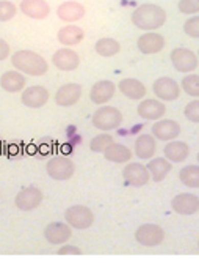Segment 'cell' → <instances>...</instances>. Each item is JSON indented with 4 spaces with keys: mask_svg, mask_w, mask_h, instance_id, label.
I'll return each mask as SVG.
<instances>
[{
    "mask_svg": "<svg viewBox=\"0 0 199 263\" xmlns=\"http://www.w3.org/2000/svg\"><path fill=\"white\" fill-rule=\"evenodd\" d=\"M166 40L157 32H144L137 40V49L143 55H156L163 51Z\"/></svg>",
    "mask_w": 199,
    "mask_h": 263,
    "instance_id": "30bf717a",
    "label": "cell"
},
{
    "mask_svg": "<svg viewBox=\"0 0 199 263\" xmlns=\"http://www.w3.org/2000/svg\"><path fill=\"white\" fill-rule=\"evenodd\" d=\"M17 14V7L10 0H0V22H8Z\"/></svg>",
    "mask_w": 199,
    "mask_h": 263,
    "instance_id": "836d02e7",
    "label": "cell"
},
{
    "mask_svg": "<svg viewBox=\"0 0 199 263\" xmlns=\"http://www.w3.org/2000/svg\"><path fill=\"white\" fill-rule=\"evenodd\" d=\"M64 221L71 229L85 230L93 226L94 213L86 205H72L64 211Z\"/></svg>",
    "mask_w": 199,
    "mask_h": 263,
    "instance_id": "5b68a950",
    "label": "cell"
},
{
    "mask_svg": "<svg viewBox=\"0 0 199 263\" xmlns=\"http://www.w3.org/2000/svg\"><path fill=\"white\" fill-rule=\"evenodd\" d=\"M91 123L99 131L110 133L122 125V114L119 109L108 104L99 106V109H96V112L91 117Z\"/></svg>",
    "mask_w": 199,
    "mask_h": 263,
    "instance_id": "3957f363",
    "label": "cell"
},
{
    "mask_svg": "<svg viewBox=\"0 0 199 263\" xmlns=\"http://www.w3.org/2000/svg\"><path fill=\"white\" fill-rule=\"evenodd\" d=\"M134 153L138 159H152L157 153V139L152 134H140L135 139Z\"/></svg>",
    "mask_w": 199,
    "mask_h": 263,
    "instance_id": "44dd1931",
    "label": "cell"
},
{
    "mask_svg": "<svg viewBox=\"0 0 199 263\" xmlns=\"http://www.w3.org/2000/svg\"><path fill=\"white\" fill-rule=\"evenodd\" d=\"M72 236V229L61 221H55L47 224L44 229V238L49 245H54V246H61L66 245L68 240Z\"/></svg>",
    "mask_w": 199,
    "mask_h": 263,
    "instance_id": "5bb4252c",
    "label": "cell"
},
{
    "mask_svg": "<svg viewBox=\"0 0 199 263\" xmlns=\"http://www.w3.org/2000/svg\"><path fill=\"white\" fill-rule=\"evenodd\" d=\"M137 114L138 117H141L143 120H149V122H157L160 118L165 117L166 114V106L163 104V101L160 100H151V98H144L138 103L137 107Z\"/></svg>",
    "mask_w": 199,
    "mask_h": 263,
    "instance_id": "9a60e30c",
    "label": "cell"
},
{
    "mask_svg": "<svg viewBox=\"0 0 199 263\" xmlns=\"http://www.w3.org/2000/svg\"><path fill=\"white\" fill-rule=\"evenodd\" d=\"M83 38H85V32L79 26H64L57 33V40L63 47L77 46L83 41Z\"/></svg>",
    "mask_w": 199,
    "mask_h": 263,
    "instance_id": "484cf974",
    "label": "cell"
},
{
    "mask_svg": "<svg viewBox=\"0 0 199 263\" xmlns=\"http://www.w3.org/2000/svg\"><path fill=\"white\" fill-rule=\"evenodd\" d=\"M197 248H199V240H197Z\"/></svg>",
    "mask_w": 199,
    "mask_h": 263,
    "instance_id": "ab89813d",
    "label": "cell"
},
{
    "mask_svg": "<svg viewBox=\"0 0 199 263\" xmlns=\"http://www.w3.org/2000/svg\"><path fill=\"white\" fill-rule=\"evenodd\" d=\"M181 90L191 98H199V74L190 73L184 76L181 82Z\"/></svg>",
    "mask_w": 199,
    "mask_h": 263,
    "instance_id": "1f68e13d",
    "label": "cell"
},
{
    "mask_svg": "<svg viewBox=\"0 0 199 263\" xmlns=\"http://www.w3.org/2000/svg\"><path fill=\"white\" fill-rule=\"evenodd\" d=\"M26 87H27L26 74H22L17 69L5 71V73L0 76V88L7 93H20Z\"/></svg>",
    "mask_w": 199,
    "mask_h": 263,
    "instance_id": "cb8c5ba5",
    "label": "cell"
},
{
    "mask_svg": "<svg viewBox=\"0 0 199 263\" xmlns=\"http://www.w3.org/2000/svg\"><path fill=\"white\" fill-rule=\"evenodd\" d=\"M51 100V93L42 85H32L26 87L20 91V101L26 107L30 109H39L47 104V101Z\"/></svg>",
    "mask_w": 199,
    "mask_h": 263,
    "instance_id": "8fae6325",
    "label": "cell"
},
{
    "mask_svg": "<svg viewBox=\"0 0 199 263\" xmlns=\"http://www.w3.org/2000/svg\"><path fill=\"white\" fill-rule=\"evenodd\" d=\"M19 10L30 19L42 21L51 14V5L46 0H22Z\"/></svg>",
    "mask_w": 199,
    "mask_h": 263,
    "instance_id": "603a6c76",
    "label": "cell"
},
{
    "mask_svg": "<svg viewBox=\"0 0 199 263\" xmlns=\"http://www.w3.org/2000/svg\"><path fill=\"white\" fill-rule=\"evenodd\" d=\"M94 51L97 55L101 57H105V59H110V57H115L121 52V44L118 40L115 38H110V36H105V38H99L94 44Z\"/></svg>",
    "mask_w": 199,
    "mask_h": 263,
    "instance_id": "f1b7e54d",
    "label": "cell"
},
{
    "mask_svg": "<svg viewBox=\"0 0 199 263\" xmlns=\"http://www.w3.org/2000/svg\"><path fill=\"white\" fill-rule=\"evenodd\" d=\"M179 180L184 186L190 189H197L199 187V165L190 164V165L182 167L179 172Z\"/></svg>",
    "mask_w": 199,
    "mask_h": 263,
    "instance_id": "f546056e",
    "label": "cell"
},
{
    "mask_svg": "<svg viewBox=\"0 0 199 263\" xmlns=\"http://www.w3.org/2000/svg\"><path fill=\"white\" fill-rule=\"evenodd\" d=\"M42 191L36 186L22 187L14 197V205L20 211H33L42 203Z\"/></svg>",
    "mask_w": 199,
    "mask_h": 263,
    "instance_id": "9c48e42d",
    "label": "cell"
},
{
    "mask_svg": "<svg viewBox=\"0 0 199 263\" xmlns=\"http://www.w3.org/2000/svg\"><path fill=\"white\" fill-rule=\"evenodd\" d=\"M11 54V49H10V44L4 40V38H0V62H4L10 57Z\"/></svg>",
    "mask_w": 199,
    "mask_h": 263,
    "instance_id": "74e56055",
    "label": "cell"
},
{
    "mask_svg": "<svg viewBox=\"0 0 199 263\" xmlns=\"http://www.w3.org/2000/svg\"><path fill=\"white\" fill-rule=\"evenodd\" d=\"M85 14H86L85 7L80 2H77V0H68V2H63L57 8V17L66 24L77 22L82 17H85Z\"/></svg>",
    "mask_w": 199,
    "mask_h": 263,
    "instance_id": "ffe728a7",
    "label": "cell"
},
{
    "mask_svg": "<svg viewBox=\"0 0 199 263\" xmlns=\"http://www.w3.org/2000/svg\"><path fill=\"white\" fill-rule=\"evenodd\" d=\"M184 115L188 122L199 123V98H194L193 101H188L184 107Z\"/></svg>",
    "mask_w": 199,
    "mask_h": 263,
    "instance_id": "e575fe53",
    "label": "cell"
},
{
    "mask_svg": "<svg viewBox=\"0 0 199 263\" xmlns=\"http://www.w3.org/2000/svg\"><path fill=\"white\" fill-rule=\"evenodd\" d=\"M197 162H199V153H197Z\"/></svg>",
    "mask_w": 199,
    "mask_h": 263,
    "instance_id": "f35d334b",
    "label": "cell"
},
{
    "mask_svg": "<svg viewBox=\"0 0 199 263\" xmlns=\"http://www.w3.org/2000/svg\"><path fill=\"white\" fill-rule=\"evenodd\" d=\"M184 32L188 38L199 40V14H193L184 22Z\"/></svg>",
    "mask_w": 199,
    "mask_h": 263,
    "instance_id": "d6a6232c",
    "label": "cell"
},
{
    "mask_svg": "<svg viewBox=\"0 0 199 263\" xmlns=\"http://www.w3.org/2000/svg\"><path fill=\"white\" fill-rule=\"evenodd\" d=\"M104 158L113 164H126L132 159V150L126 145H122V143H118V142H113L112 145L102 153Z\"/></svg>",
    "mask_w": 199,
    "mask_h": 263,
    "instance_id": "83f0119b",
    "label": "cell"
},
{
    "mask_svg": "<svg viewBox=\"0 0 199 263\" xmlns=\"http://www.w3.org/2000/svg\"><path fill=\"white\" fill-rule=\"evenodd\" d=\"M163 156L169 162H176V164L185 162L190 156V147L187 142L174 139L171 142H166V145L163 148Z\"/></svg>",
    "mask_w": 199,
    "mask_h": 263,
    "instance_id": "d4e9b609",
    "label": "cell"
},
{
    "mask_svg": "<svg viewBox=\"0 0 199 263\" xmlns=\"http://www.w3.org/2000/svg\"><path fill=\"white\" fill-rule=\"evenodd\" d=\"M169 60L172 68L178 71V73L190 74L199 66V57L194 54L188 47H176L172 49L169 54Z\"/></svg>",
    "mask_w": 199,
    "mask_h": 263,
    "instance_id": "277c9868",
    "label": "cell"
},
{
    "mask_svg": "<svg viewBox=\"0 0 199 263\" xmlns=\"http://www.w3.org/2000/svg\"><path fill=\"white\" fill-rule=\"evenodd\" d=\"M171 208L181 216H191L199 211V197L190 193L178 194L171 200Z\"/></svg>",
    "mask_w": 199,
    "mask_h": 263,
    "instance_id": "d6986e66",
    "label": "cell"
},
{
    "mask_svg": "<svg viewBox=\"0 0 199 263\" xmlns=\"http://www.w3.org/2000/svg\"><path fill=\"white\" fill-rule=\"evenodd\" d=\"M152 91L156 95V98L160 101H176L181 97V85L174 81L172 78L162 76L154 81L152 84Z\"/></svg>",
    "mask_w": 199,
    "mask_h": 263,
    "instance_id": "ba28073f",
    "label": "cell"
},
{
    "mask_svg": "<svg viewBox=\"0 0 199 263\" xmlns=\"http://www.w3.org/2000/svg\"><path fill=\"white\" fill-rule=\"evenodd\" d=\"M166 11L156 4H143L132 11V24L143 32H156L166 22Z\"/></svg>",
    "mask_w": 199,
    "mask_h": 263,
    "instance_id": "6da1fadb",
    "label": "cell"
},
{
    "mask_svg": "<svg viewBox=\"0 0 199 263\" xmlns=\"http://www.w3.org/2000/svg\"><path fill=\"white\" fill-rule=\"evenodd\" d=\"M52 65L60 71H74L80 66V57L71 47H61V49L54 52Z\"/></svg>",
    "mask_w": 199,
    "mask_h": 263,
    "instance_id": "ac0fdd59",
    "label": "cell"
},
{
    "mask_svg": "<svg viewBox=\"0 0 199 263\" xmlns=\"http://www.w3.org/2000/svg\"><path fill=\"white\" fill-rule=\"evenodd\" d=\"M178 10L187 16L197 14L199 13V0H179Z\"/></svg>",
    "mask_w": 199,
    "mask_h": 263,
    "instance_id": "d590c367",
    "label": "cell"
},
{
    "mask_svg": "<svg viewBox=\"0 0 199 263\" xmlns=\"http://www.w3.org/2000/svg\"><path fill=\"white\" fill-rule=\"evenodd\" d=\"M80 98H82V85L76 82H69V84L61 85L55 91L54 101L60 107H71V106H76L80 101Z\"/></svg>",
    "mask_w": 199,
    "mask_h": 263,
    "instance_id": "4fadbf2b",
    "label": "cell"
},
{
    "mask_svg": "<svg viewBox=\"0 0 199 263\" xmlns=\"http://www.w3.org/2000/svg\"><path fill=\"white\" fill-rule=\"evenodd\" d=\"M46 172L55 181H68L76 174V164L66 156H55L47 161Z\"/></svg>",
    "mask_w": 199,
    "mask_h": 263,
    "instance_id": "8992f818",
    "label": "cell"
},
{
    "mask_svg": "<svg viewBox=\"0 0 199 263\" xmlns=\"http://www.w3.org/2000/svg\"><path fill=\"white\" fill-rule=\"evenodd\" d=\"M151 134L162 142H171L174 139H178L181 134V125L169 118H160V120L154 122Z\"/></svg>",
    "mask_w": 199,
    "mask_h": 263,
    "instance_id": "e0dca14e",
    "label": "cell"
},
{
    "mask_svg": "<svg viewBox=\"0 0 199 263\" xmlns=\"http://www.w3.org/2000/svg\"><path fill=\"white\" fill-rule=\"evenodd\" d=\"M11 63H13L14 69L20 71V73L26 76H32V78H41L49 71L47 60L42 55H39L38 52L29 51V49L16 51L11 55Z\"/></svg>",
    "mask_w": 199,
    "mask_h": 263,
    "instance_id": "7a4b0ae2",
    "label": "cell"
},
{
    "mask_svg": "<svg viewBox=\"0 0 199 263\" xmlns=\"http://www.w3.org/2000/svg\"><path fill=\"white\" fill-rule=\"evenodd\" d=\"M116 90H118V87L115 85L113 81H108V79L99 81L90 90V101L97 106H104L113 100Z\"/></svg>",
    "mask_w": 199,
    "mask_h": 263,
    "instance_id": "2e32d148",
    "label": "cell"
},
{
    "mask_svg": "<svg viewBox=\"0 0 199 263\" xmlns=\"http://www.w3.org/2000/svg\"><path fill=\"white\" fill-rule=\"evenodd\" d=\"M116 87L124 95V97L132 100V101H141V100H144L146 93H147L146 85L141 81L134 79V78H124V79H121Z\"/></svg>",
    "mask_w": 199,
    "mask_h": 263,
    "instance_id": "7402d4cb",
    "label": "cell"
},
{
    "mask_svg": "<svg viewBox=\"0 0 199 263\" xmlns=\"http://www.w3.org/2000/svg\"><path fill=\"white\" fill-rule=\"evenodd\" d=\"M135 241L144 248H156L163 243L165 230L157 224H143L135 230Z\"/></svg>",
    "mask_w": 199,
    "mask_h": 263,
    "instance_id": "52a82bcc",
    "label": "cell"
},
{
    "mask_svg": "<svg viewBox=\"0 0 199 263\" xmlns=\"http://www.w3.org/2000/svg\"><path fill=\"white\" fill-rule=\"evenodd\" d=\"M197 57H199V51H197Z\"/></svg>",
    "mask_w": 199,
    "mask_h": 263,
    "instance_id": "60d3db41",
    "label": "cell"
},
{
    "mask_svg": "<svg viewBox=\"0 0 199 263\" xmlns=\"http://www.w3.org/2000/svg\"><path fill=\"white\" fill-rule=\"evenodd\" d=\"M146 167H147V171H149V175H151V180L156 181V183H160L171 172L172 162H169L165 156L163 158H152V159H149Z\"/></svg>",
    "mask_w": 199,
    "mask_h": 263,
    "instance_id": "4316f807",
    "label": "cell"
},
{
    "mask_svg": "<svg viewBox=\"0 0 199 263\" xmlns=\"http://www.w3.org/2000/svg\"><path fill=\"white\" fill-rule=\"evenodd\" d=\"M122 178H124V183L126 184L141 187V186L149 183L151 175H149V171L144 164L129 162V164L124 165V169H122Z\"/></svg>",
    "mask_w": 199,
    "mask_h": 263,
    "instance_id": "7c38bea8",
    "label": "cell"
},
{
    "mask_svg": "<svg viewBox=\"0 0 199 263\" xmlns=\"http://www.w3.org/2000/svg\"><path fill=\"white\" fill-rule=\"evenodd\" d=\"M58 255H82V249L74 245H61L57 251Z\"/></svg>",
    "mask_w": 199,
    "mask_h": 263,
    "instance_id": "8d00e7d4",
    "label": "cell"
},
{
    "mask_svg": "<svg viewBox=\"0 0 199 263\" xmlns=\"http://www.w3.org/2000/svg\"><path fill=\"white\" fill-rule=\"evenodd\" d=\"M115 142L113 136H110L108 133H102V134H97L90 140V150L93 153H104L112 143Z\"/></svg>",
    "mask_w": 199,
    "mask_h": 263,
    "instance_id": "4dcf8cb0",
    "label": "cell"
}]
</instances>
